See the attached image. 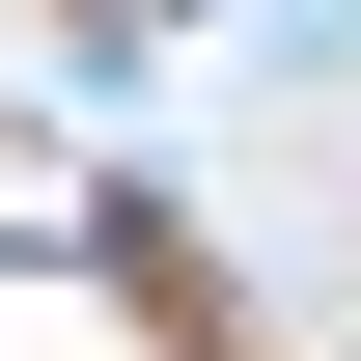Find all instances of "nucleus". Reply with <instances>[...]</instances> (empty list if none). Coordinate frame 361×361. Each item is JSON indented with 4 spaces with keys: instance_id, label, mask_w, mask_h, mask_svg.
I'll return each instance as SVG.
<instances>
[{
    "instance_id": "obj_1",
    "label": "nucleus",
    "mask_w": 361,
    "mask_h": 361,
    "mask_svg": "<svg viewBox=\"0 0 361 361\" xmlns=\"http://www.w3.org/2000/svg\"><path fill=\"white\" fill-rule=\"evenodd\" d=\"M223 28H250V84H278V111H334V84H361V0H223Z\"/></svg>"
},
{
    "instance_id": "obj_2",
    "label": "nucleus",
    "mask_w": 361,
    "mask_h": 361,
    "mask_svg": "<svg viewBox=\"0 0 361 361\" xmlns=\"http://www.w3.org/2000/svg\"><path fill=\"white\" fill-rule=\"evenodd\" d=\"M84 28H195V0H84Z\"/></svg>"
}]
</instances>
